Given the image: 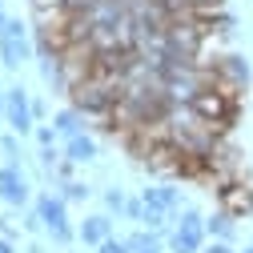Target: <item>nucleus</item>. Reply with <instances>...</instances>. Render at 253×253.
I'll return each mask as SVG.
<instances>
[{
  "instance_id": "obj_1",
  "label": "nucleus",
  "mask_w": 253,
  "mask_h": 253,
  "mask_svg": "<svg viewBox=\"0 0 253 253\" xmlns=\"http://www.w3.org/2000/svg\"><path fill=\"white\" fill-rule=\"evenodd\" d=\"M189 109H193V117L201 125H217V129H229L233 117H237V101H233V92H217V88H197V97L189 101Z\"/></svg>"
},
{
  "instance_id": "obj_2",
  "label": "nucleus",
  "mask_w": 253,
  "mask_h": 253,
  "mask_svg": "<svg viewBox=\"0 0 253 253\" xmlns=\"http://www.w3.org/2000/svg\"><path fill=\"white\" fill-rule=\"evenodd\" d=\"M37 213H41V221H44V229L65 245L69 237H73V229H69V217H65V197H52V193H41L37 197Z\"/></svg>"
},
{
  "instance_id": "obj_3",
  "label": "nucleus",
  "mask_w": 253,
  "mask_h": 253,
  "mask_svg": "<svg viewBox=\"0 0 253 253\" xmlns=\"http://www.w3.org/2000/svg\"><path fill=\"white\" fill-rule=\"evenodd\" d=\"M213 73L225 77V88H233V92H241V88L253 84V69H249V60H245L241 52H225V56L213 65Z\"/></svg>"
},
{
  "instance_id": "obj_4",
  "label": "nucleus",
  "mask_w": 253,
  "mask_h": 253,
  "mask_svg": "<svg viewBox=\"0 0 253 253\" xmlns=\"http://www.w3.org/2000/svg\"><path fill=\"white\" fill-rule=\"evenodd\" d=\"M4 121L12 125V129L24 137L28 129H33V105H28V97H24V88L20 84H12L8 88V105H4Z\"/></svg>"
},
{
  "instance_id": "obj_5",
  "label": "nucleus",
  "mask_w": 253,
  "mask_h": 253,
  "mask_svg": "<svg viewBox=\"0 0 253 253\" xmlns=\"http://www.w3.org/2000/svg\"><path fill=\"white\" fill-rule=\"evenodd\" d=\"M0 197H4L8 205H24L28 201V181L16 165H4L0 169Z\"/></svg>"
},
{
  "instance_id": "obj_6",
  "label": "nucleus",
  "mask_w": 253,
  "mask_h": 253,
  "mask_svg": "<svg viewBox=\"0 0 253 253\" xmlns=\"http://www.w3.org/2000/svg\"><path fill=\"white\" fill-rule=\"evenodd\" d=\"M205 233H209L213 241L233 245V241H237V221H233V213H229V209H221V213L205 217Z\"/></svg>"
},
{
  "instance_id": "obj_7",
  "label": "nucleus",
  "mask_w": 253,
  "mask_h": 253,
  "mask_svg": "<svg viewBox=\"0 0 253 253\" xmlns=\"http://www.w3.org/2000/svg\"><path fill=\"white\" fill-rule=\"evenodd\" d=\"M77 233H81V241H84V245H105V241H109V233H113V221H109L105 213H97V217H84Z\"/></svg>"
},
{
  "instance_id": "obj_8",
  "label": "nucleus",
  "mask_w": 253,
  "mask_h": 253,
  "mask_svg": "<svg viewBox=\"0 0 253 253\" xmlns=\"http://www.w3.org/2000/svg\"><path fill=\"white\" fill-rule=\"evenodd\" d=\"M169 249L173 253H205V229H173Z\"/></svg>"
},
{
  "instance_id": "obj_9",
  "label": "nucleus",
  "mask_w": 253,
  "mask_h": 253,
  "mask_svg": "<svg viewBox=\"0 0 253 253\" xmlns=\"http://www.w3.org/2000/svg\"><path fill=\"white\" fill-rule=\"evenodd\" d=\"M24 56H28V41H12L0 33V60H4V69H20Z\"/></svg>"
},
{
  "instance_id": "obj_10",
  "label": "nucleus",
  "mask_w": 253,
  "mask_h": 253,
  "mask_svg": "<svg viewBox=\"0 0 253 253\" xmlns=\"http://www.w3.org/2000/svg\"><path fill=\"white\" fill-rule=\"evenodd\" d=\"M65 157H69V161L73 165H84V161H92V157H97V145H92V137H73L69 141V149H65Z\"/></svg>"
},
{
  "instance_id": "obj_11",
  "label": "nucleus",
  "mask_w": 253,
  "mask_h": 253,
  "mask_svg": "<svg viewBox=\"0 0 253 253\" xmlns=\"http://www.w3.org/2000/svg\"><path fill=\"white\" fill-rule=\"evenodd\" d=\"M52 129L60 133V137H81V113H73V109H60L56 117H52Z\"/></svg>"
},
{
  "instance_id": "obj_12",
  "label": "nucleus",
  "mask_w": 253,
  "mask_h": 253,
  "mask_svg": "<svg viewBox=\"0 0 253 253\" xmlns=\"http://www.w3.org/2000/svg\"><path fill=\"white\" fill-rule=\"evenodd\" d=\"M177 229H205V217H201V209H193V205L177 209Z\"/></svg>"
},
{
  "instance_id": "obj_13",
  "label": "nucleus",
  "mask_w": 253,
  "mask_h": 253,
  "mask_svg": "<svg viewBox=\"0 0 253 253\" xmlns=\"http://www.w3.org/2000/svg\"><path fill=\"white\" fill-rule=\"evenodd\" d=\"M105 205H109L113 213H125V205H129V201H125L121 189H105Z\"/></svg>"
},
{
  "instance_id": "obj_14",
  "label": "nucleus",
  "mask_w": 253,
  "mask_h": 253,
  "mask_svg": "<svg viewBox=\"0 0 253 253\" xmlns=\"http://www.w3.org/2000/svg\"><path fill=\"white\" fill-rule=\"evenodd\" d=\"M84 197H88V185H81V181L65 185V201H84Z\"/></svg>"
},
{
  "instance_id": "obj_15",
  "label": "nucleus",
  "mask_w": 253,
  "mask_h": 253,
  "mask_svg": "<svg viewBox=\"0 0 253 253\" xmlns=\"http://www.w3.org/2000/svg\"><path fill=\"white\" fill-rule=\"evenodd\" d=\"M0 33H4V37H12V41H28V37H24V24H20V20H8L4 28H0Z\"/></svg>"
},
{
  "instance_id": "obj_16",
  "label": "nucleus",
  "mask_w": 253,
  "mask_h": 253,
  "mask_svg": "<svg viewBox=\"0 0 253 253\" xmlns=\"http://www.w3.org/2000/svg\"><path fill=\"white\" fill-rule=\"evenodd\" d=\"M37 141H41V149H52V141H56V129L41 125V129H37Z\"/></svg>"
},
{
  "instance_id": "obj_17",
  "label": "nucleus",
  "mask_w": 253,
  "mask_h": 253,
  "mask_svg": "<svg viewBox=\"0 0 253 253\" xmlns=\"http://www.w3.org/2000/svg\"><path fill=\"white\" fill-rule=\"evenodd\" d=\"M24 229H28V233H41V229H44L41 213H28V217H24Z\"/></svg>"
},
{
  "instance_id": "obj_18",
  "label": "nucleus",
  "mask_w": 253,
  "mask_h": 253,
  "mask_svg": "<svg viewBox=\"0 0 253 253\" xmlns=\"http://www.w3.org/2000/svg\"><path fill=\"white\" fill-rule=\"evenodd\" d=\"M125 213H129L133 221H145V201H129V205H125Z\"/></svg>"
},
{
  "instance_id": "obj_19",
  "label": "nucleus",
  "mask_w": 253,
  "mask_h": 253,
  "mask_svg": "<svg viewBox=\"0 0 253 253\" xmlns=\"http://www.w3.org/2000/svg\"><path fill=\"white\" fill-rule=\"evenodd\" d=\"M101 253H129V245H125V241H113V237H109V241L101 245Z\"/></svg>"
},
{
  "instance_id": "obj_20",
  "label": "nucleus",
  "mask_w": 253,
  "mask_h": 253,
  "mask_svg": "<svg viewBox=\"0 0 253 253\" xmlns=\"http://www.w3.org/2000/svg\"><path fill=\"white\" fill-rule=\"evenodd\" d=\"M205 253H233V245H225V241H213V245H205Z\"/></svg>"
},
{
  "instance_id": "obj_21",
  "label": "nucleus",
  "mask_w": 253,
  "mask_h": 253,
  "mask_svg": "<svg viewBox=\"0 0 253 253\" xmlns=\"http://www.w3.org/2000/svg\"><path fill=\"white\" fill-rule=\"evenodd\" d=\"M0 253H12V245H8V241H0Z\"/></svg>"
},
{
  "instance_id": "obj_22",
  "label": "nucleus",
  "mask_w": 253,
  "mask_h": 253,
  "mask_svg": "<svg viewBox=\"0 0 253 253\" xmlns=\"http://www.w3.org/2000/svg\"><path fill=\"white\" fill-rule=\"evenodd\" d=\"M24 253H44V249H41V245H28V249H24Z\"/></svg>"
},
{
  "instance_id": "obj_23",
  "label": "nucleus",
  "mask_w": 253,
  "mask_h": 253,
  "mask_svg": "<svg viewBox=\"0 0 253 253\" xmlns=\"http://www.w3.org/2000/svg\"><path fill=\"white\" fill-rule=\"evenodd\" d=\"M141 253H161V245H153V249H141Z\"/></svg>"
},
{
  "instance_id": "obj_24",
  "label": "nucleus",
  "mask_w": 253,
  "mask_h": 253,
  "mask_svg": "<svg viewBox=\"0 0 253 253\" xmlns=\"http://www.w3.org/2000/svg\"><path fill=\"white\" fill-rule=\"evenodd\" d=\"M4 24H8V20H4V12H0V28H4Z\"/></svg>"
},
{
  "instance_id": "obj_25",
  "label": "nucleus",
  "mask_w": 253,
  "mask_h": 253,
  "mask_svg": "<svg viewBox=\"0 0 253 253\" xmlns=\"http://www.w3.org/2000/svg\"><path fill=\"white\" fill-rule=\"evenodd\" d=\"M241 253H253V245H249V249H241Z\"/></svg>"
}]
</instances>
